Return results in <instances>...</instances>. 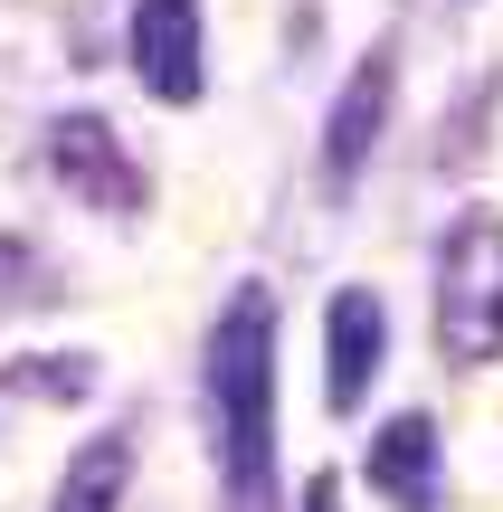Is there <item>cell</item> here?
I'll return each mask as SVG.
<instances>
[{
	"label": "cell",
	"instance_id": "8",
	"mask_svg": "<svg viewBox=\"0 0 503 512\" xmlns=\"http://www.w3.org/2000/svg\"><path fill=\"white\" fill-rule=\"evenodd\" d=\"M124 494H133V437L105 427V437H86L67 465H57L48 512H124Z\"/></svg>",
	"mask_w": 503,
	"mask_h": 512
},
{
	"label": "cell",
	"instance_id": "5",
	"mask_svg": "<svg viewBox=\"0 0 503 512\" xmlns=\"http://www.w3.org/2000/svg\"><path fill=\"white\" fill-rule=\"evenodd\" d=\"M380 370H390V304H380V285H333L323 294V408L361 418Z\"/></svg>",
	"mask_w": 503,
	"mask_h": 512
},
{
	"label": "cell",
	"instance_id": "10",
	"mask_svg": "<svg viewBox=\"0 0 503 512\" xmlns=\"http://www.w3.org/2000/svg\"><path fill=\"white\" fill-rule=\"evenodd\" d=\"M295 512H342V475H304V494H295Z\"/></svg>",
	"mask_w": 503,
	"mask_h": 512
},
{
	"label": "cell",
	"instance_id": "9",
	"mask_svg": "<svg viewBox=\"0 0 503 512\" xmlns=\"http://www.w3.org/2000/svg\"><path fill=\"white\" fill-rule=\"evenodd\" d=\"M19 389H38V399H86L95 389V361L86 351H38V361H0V399H19Z\"/></svg>",
	"mask_w": 503,
	"mask_h": 512
},
{
	"label": "cell",
	"instance_id": "4",
	"mask_svg": "<svg viewBox=\"0 0 503 512\" xmlns=\"http://www.w3.org/2000/svg\"><path fill=\"white\" fill-rule=\"evenodd\" d=\"M48 171H57V190H76V200L105 209V219H133V209L152 200V190H143V162L124 152L114 114H95V105H67L48 124Z\"/></svg>",
	"mask_w": 503,
	"mask_h": 512
},
{
	"label": "cell",
	"instance_id": "6",
	"mask_svg": "<svg viewBox=\"0 0 503 512\" xmlns=\"http://www.w3.org/2000/svg\"><path fill=\"white\" fill-rule=\"evenodd\" d=\"M390 95H399V57L390 48H361L352 67H342L333 114H323V181L333 190H352L361 171H371L380 133H390Z\"/></svg>",
	"mask_w": 503,
	"mask_h": 512
},
{
	"label": "cell",
	"instance_id": "2",
	"mask_svg": "<svg viewBox=\"0 0 503 512\" xmlns=\"http://www.w3.org/2000/svg\"><path fill=\"white\" fill-rule=\"evenodd\" d=\"M428 323H437V351L456 370L503 361V209L494 200L447 219L437 266H428Z\"/></svg>",
	"mask_w": 503,
	"mask_h": 512
},
{
	"label": "cell",
	"instance_id": "1",
	"mask_svg": "<svg viewBox=\"0 0 503 512\" xmlns=\"http://www.w3.org/2000/svg\"><path fill=\"white\" fill-rule=\"evenodd\" d=\"M209 456H219V512H285V446H276V294L238 285L200 342Z\"/></svg>",
	"mask_w": 503,
	"mask_h": 512
},
{
	"label": "cell",
	"instance_id": "3",
	"mask_svg": "<svg viewBox=\"0 0 503 512\" xmlns=\"http://www.w3.org/2000/svg\"><path fill=\"white\" fill-rule=\"evenodd\" d=\"M124 67H133V86L152 105H200L209 95V19H200V0H133Z\"/></svg>",
	"mask_w": 503,
	"mask_h": 512
},
{
	"label": "cell",
	"instance_id": "7",
	"mask_svg": "<svg viewBox=\"0 0 503 512\" xmlns=\"http://www.w3.org/2000/svg\"><path fill=\"white\" fill-rule=\"evenodd\" d=\"M361 475H371V494L390 503V512H428V503H437V475H447L437 418H428V408H399V418H380L371 446H361Z\"/></svg>",
	"mask_w": 503,
	"mask_h": 512
}]
</instances>
